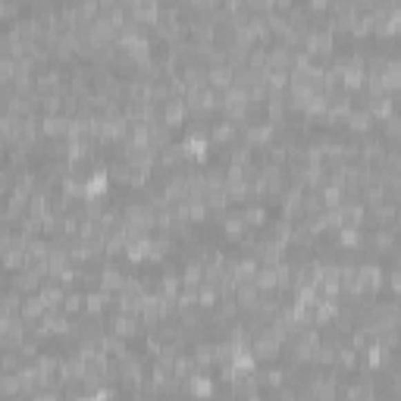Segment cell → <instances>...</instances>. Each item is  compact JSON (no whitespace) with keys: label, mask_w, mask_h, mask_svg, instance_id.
I'll use <instances>...</instances> for the list:
<instances>
[{"label":"cell","mask_w":401,"mask_h":401,"mask_svg":"<svg viewBox=\"0 0 401 401\" xmlns=\"http://www.w3.org/2000/svg\"><path fill=\"white\" fill-rule=\"evenodd\" d=\"M110 301H113V295L104 292V288L97 286L95 292H85V307H82V311L85 313H95V317H104V313H107V307H110Z\"/></svg>","instance_id":"cell-8"},{"label":"cell","mask_w":401,"mask_h":401,"mask_svg":"<svg viewBox=\"0 0 401 401\" xmlns=\"http://www.w3.org/2000/svg\"><path fill=\"white\" fill-rule=\"evenodd\" d=\"M235 132H238V126L229 123V119H223V123L211 126V132H207V141H211V144H232V141H235Z\"/></svg>","instance_id":"cell-14"},{"label":"cell","mask_w":401,"mask_h":401,"mask_svg":"<svg viewBox=\"0 0 401 401\" xmlns=\"http://www.w3.org/2000/svg\"><path fill=\"white\" fill-rule=\"evenodd\" d=\"M376 126H382V135L389 138V141H398V135H401V123H398V113H392V116H386V119H380Z\"/></svg>","instance_id":"cell-18"},{"label":"cell","mask_w":401,"mask_h":401,"mask_svg":"<svg viewBox=\"0 0 401 401\" xmlns=\"http://www.w3.org/2000/svg\"><path fill=\"white\" fill-rule=\"evenodd\" d=\"M69 126H72V116H66V113H50V116H44L41 119V135H48V138H69Z\"/></svg>","instance_id":"cell-6"},{"label":"cell","mask_w":401,"mask_h":401,"mask_svg":"<svg viewBox=\"0 0 401 401\" xmlns=\"http://www.w3.org/2000/svg\"><path fill=\"white\" fill-rule=\"evenodd\" d=\"M345 395H348V398H373V395H376V386H373L370 380H364V382H358V386H348Z\"/></svg>","instance_id":"cell-19"},{"label":"cell","mask_w":401,"mask_h":401,"mask_svg":"<svg viewBox=\"0 0 401 401\" xmlns=\"http://www.w3.org/2000/svg\"><path fill=\"white\" fill-rule=\"evenodd\" d=\"M38 295H41V301L48 307H60L63 295H66V286L63 282H57V279H41V286H38Z\"/></svg>","instance_id":"cell-11"},{"label":"cell","mask_w":401,"mask_h":401,"mask_svg":"<svg viewBox=\"0 0 401 401\" xmlns=\"http://www.w3.org/2000/svg\"><path fill=\"white\" fill-rule=\"evenodd\" d=\"M342 126H345L351 135H370L376 123H373V116L364 110V104H354V107L348 110V116L342 119Z\"/></svg>","instance_id":"cell-3"},{"label":"cell","mask_w":401,"mask_h":401,"mask_svg":"<svg viewBox=\"0 0 401 401\" xmlns=\"http://www.w3.org/2000/svg\"><path fill=\"white\" fill-rule=\"evenodd\" d=\"M38 286H41V276L38 273H32V270H16V276L10 279V288H16L19 295H28V292H38Z\"/></svg>","instance_id":"cell-10"},{"label":"cell","mask_w":401,"mask_h":401,"mask_svg":"<svg viewBox=\"0 0 401 401\" xmlns=\"http://www.w3.org/2000/svg\"><path fill=\"white\" fill-rule=\"evenodd\" d=\"M260 382H264V386H270V389H279V386H282V382H286V370L270 367L264 376H260Z\"/></svg>","instance_id":"cell-20"},{"label":"cell","mask_w":401,"mask_h":401,"mask_svg":"<svg viewBox=\"0 0 401 401\" xmlns=\"http://www.w3.org/2000/svg\"><path fill=\"white\" fill-rule=\"evenodd\" d=\"M242 219H245L248 229H257V226H264V223H266V211H264V204H260V201L248 204L245 211H242Z\"/></svg>","instance_id":"cell-17"},{"label":"cell","mask_w":401,"mask_h":401,"mask_svg":"<svg viewBox=\"0 0 401 401\" xmlns=\"http://www.w3.org/2000/svg\"><path fill=\"white\" fill-rule=\"evenodd\" d=\"M107 188H110V173H107L104 164H97L95 173L85 179V201H88V197H104Z\"/></svg>","instance_id":"cell-7"},{"label":"cell","mask_w":401,"mask_h":401,"mask_svg":"<svg viewBox=\"0 0 401 401\" xmlns=\"http://www.w3.org/2000/svg\"><path fill=\"white\" fill-rule=\"evenodd\" d=\"M232 75H235V69L229 66V63H223V66H211L207 69V85L217 91H226L232 85Z\"/></svg>","instance_id":"cell-13"},{"label":"cell","mask_w":401,"mask_h":401,"mask_svg":"<svg viewBox=\"0 0 401 401\" xmlns=\"http://www.w3.org/2000/svg\"><path fill=\"white\" fill-rule=\"evenodd\" d=\"M219 226H223L226 238H235V242L248 232V226H245V219H242V213H229V211H226V217L219 219Z\"/></svg>","instance_id":"cell-15"},{"label":"cell","mask_w":401,"mask_h":401,"mask_svg":"<svg viewBox=\"0 0 401 401\" xmlns=\"http://www.w3.org/2000/svg\"><path fill=\"white\" fill-rule=\"evenodd\" d=\"M13 82V57L0 54V85Z\"/></svg>","instance_id":"cell-21"},{"label":"cell","mask_w":401,"mask_h":401,"mask_svg":"<svg viewBox=\"0 0 401 401\" xmlns=\"http://www.w3.org/2000/svg\"><path fill=\"white\" fill-rule=\"evenodd\" d=\"M354 270H358V292L360 298H370V295H376L382 288V266L380 264H354Z\"/></svg>","instance_id":"cell-1"},{"label":"cell","mask_w":401,"mask_h":401,"mask_svg":"<svg viewBox=\"0 0 401 401\" xmlns=\"http://www.w3.org/2000/svg\"><path fill=\"white\" fill-rule=\"evenodd\" d=\"M307 10H311V13H326L329 0H307Z\"/></svg>","instance_id":"cell-23"},{"label":"cell","mask_w":401,"mask_h":401,"mask_svg":"<svg viewBox=\"0 0 401 401\" xmlns=\"http://www.w3.org/2000/svg\"><path fill=\"white\" fill-rule=\"evenodd\" d=\"M185 116H188L185 97H166V101H164V123L176 129V126H182Z\"/></svg>","instance_id":"cell-9"},{"label":"cell","mask_w":401,"mask_h":401,"mask_svg":"<svg viewBox=\"0 0 401 401\" xmlns=\"http://www.w3.org/2000/svg\"><path fill=\"white\" fill-rule=\"evenodd\" d=\"M110 333L113 335H119V339H135L138 333H141V320H138V313H116L113 317V323H110Z\"/></svg>","instance_id":"cell-5"},{"label":"cell","mask_w":401,"mask_h":401,"mask_svg":"<svg viewBox=\"0 0 401 401\" xmlns=\"http://www.w3.org/2000/svg\"><path fill=\"white\" fill-rule=\"evenodd\" d=\"M179 144H182V150H185V157H188V160H195V164H204V160H207V150H211V141H207V132L191 129L188 135H185Z\"/></svg>","instance_id":"cell-4"},{"label":"cell","mask_w":401,"mask_h":401,"mask_svg":"<svg viewBox=\"0 0 401 401\" xmlns=\"http://www.w3.org/2000/svg\"><path fill=\"white\" fill-rule=\"evenodd\" d=\"M386 276H389V288H392V292H398V288H401V276H398V266H389V270H386Z\"/></svg>","instance_id":"cell-22"},{"label":"cell","mask_w":401,"mask_h":401,"mask_svg":"<svg viewBox=\"0 0 401 401\" xmlns=\"http://www.w3.org/2000/svg\"><path fill=\"white\" fill-rule=\"evenodd\" d=\"M48 311V304L41 301V295H35V292H28V295H22V307H19V313H22V320L26 323H35V320H41V313Z\"/></svg>","instance_id":"cell-12"},{"label":"cell","mask_w":401,"mask_h":401,"mask_svg":"<svg viewBox=\"0 0 401 401\" xmlns=\"http://www.w3.org/2000/svg\"><path fill=\"white\" fill-rule=\"evenodd\" d=\"M60 307H63V313H69V317L82 313V307H85V292H79L75 286H72V288H66V295H63Z\"/></svg>","instance_id":"cell-16"},{"label":"cell","mask_w":401,"mask_h":401,"mask_svg":"<svg viewBox=\"0 0 401 401\" xmlns=\"http://www.w3.org/2000/svg\"><path fill=\"white\" fill-rule=\"evenodd\" d=\"M126 282H129V276H126V273L116 266V260H104L101 273H97V286H101L104 292L116 295V292H123Z\"/></svg>","instance_id":"cell-2"}]
</instances>
